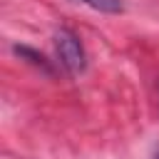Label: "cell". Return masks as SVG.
Wrapping results in <instances>:
<instances>
[{
	"mask_svg": "<svg viewBox=\"0 0 159 159\" xmlns=\"http://www.w3.org/2000/svg\"><path fill=\"white\" fill-rule=\"evenodd\" d=\"M77 2H84V5H89L92 10L109 12V15H117V12H122V2H119V0H77Z\"/></svg>",
	"mask_w": 159,
	"mask_h": 159,
	"instance_id": "2",
	"label": "cell"
},
{
	"mask_svg": "<svg viewBox=\"0 0 159 159\" xmlns=\"http://www.w3.org/2000/svg\"><path fill=\"white\" fill-rule=\"evenodd\" d=\"M15 52H17V55H22V57H30V62H32V65H37V67H42L45 72H50V65L45 62V57H42V55H37V52H32V50H27V47H15Z\"/></svg>",
	"mask_w": 159,
	"mask_h": 159,
	"instance_id": "3",
	"label": "cell"
},
{
	"mask_svg": "<svg viewBox=\"0 0 159 159\" xmlns=\"http://www.w3.org/2000/svg\"><path fill=\"white\" fill-rule=\"evenodd\" d=\"M55 47H57L60 65H62L67 72L77 75V72H82V70H84V65H87V55H84L82 42L77 40V35H75L72 30L62 27V30L55 35Z\"/></svg>",
	"mask_w": 159,
	"mask_h": 159,
	"instance_id": "1",
	"label": "cell"
},
{
	"mask_svg": "<svg viewBox=\"0 0 159 159\" xmlns=\"http://www.w3.org/2000/svg\"><path fill=\"white\" fill-rule=\"evenodd\" d=\"M154 159H159V149H157V152H154Z\"/></svg>",
	"mask_w": 159,
	"mask_h": 159,
	"instance_id": "4",
	"label": "cell"
}]
</instances>
